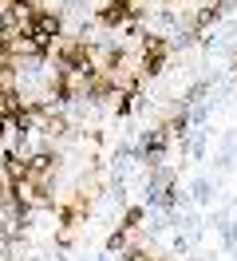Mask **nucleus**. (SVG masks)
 <instances>
[{
  "label": "nucleus",
  "instance_id": "obj_1",
  "mask_svg": "<svg viewBox=\"0 0 237 261\" xmlns=\"http://www.w3.org/2000/svg\"><path fill=\"white\" fill-rule=\"evenodd\" d=\"M28 36L32 44H36V51L40 56H51V48H56V40L63 36V12H56V8H36L28 20Z\"/></svg>",
  "mask_w": 237,
  "mask_h": 261
},
{
  "label": "nucleus",
  "instance_id": "obj_2",
  "mask_svg": "<svg viewBox=\"0 0 237 261\" xmlns=\"http://www.w3.org/2000/svg\"><path fill=\"white\" fill-rule=\"evenodd\" d=\"M166 60H170V44L166 36H142V56H139V75L142 80H154L166 71Z\"/></svg>",
  "mask_w": 237,
  "mask_h": 261
},
{
  "label": "nucleus",
  "instance_id": "obj_3",
  "mask_svg": "<svg viewBox=\"0 0 237 261\" xmlns=\"http://www.w3.org/2000/svg\"><path fill=\"white\" fill-rule=\"evenodd\" d=\"M205 226L218 229V242H221V253H229L237 245V218L229 210H214L209 218H205Z\"/></svg>",
  "mask_w": 237,
  "mask_h": 261
},
{
  "label": "nucleus",
  "instance_id": "obj_4",
  "mask_svg": "<svg viewBox=\"0 0 237 261\" xmlns=\"http://www.w3.org/2000/svg\"><path fill=\"white\" fill-rule=\"evenodd\" d=\"M221 24V12H218V4H202V8H194L186 20H182V28H190V32H198V36H205V32H214Z\"/></svg>",
  "mask_w": 237,
  "mask_h": 261
},
{
  "label": "nucleus",
  "instance_id": "obj_5",
  "mask_svg": "<svg viewBox=\"0 0 237 261\" xmlns=\"http://www.w3.org/2000/svg\"><path fill=\"white\" fill-rule=\"evenodd\" d=\"M87 214H91V198H87V194H75L71 202L56 206V218H60V226H79Z\"/></svg>",
  "mask_w": 237,
  "mask_h": 261
},
{
  "label": "nucleus",
  "instance_id": "obj_6",
  "mask_svg": "<svg viewBox=\"0 0 237 261\" xmlns=\"http://www.w3.org/2000/svg\"><path fill=\"white\" fill-rule=\"evenodd\" d=\"M209 135H214L209 127H194L186 143H178L182 159H194V163H202V159H205V150H209Z\"/></svg>",
  "mask_w": 237,
  "mask_h": 261
},
{
  "label": "nucleus",
  "instance_id": "obj_7",
  "mask_svg": "<svg viewBox=\"0 0 237 261\" xmlns=\"http://www.w3.org/2000/svg\"><path fill=\"white\" fill-rule=\"evenodd\" d=\"M214 194H218V182L209 178V174H198V178L190 182V198H194V206L202 210V206H209L214 202Z\"/></svg>",
  "mask_w": 237,
  "mask_h": 261
},
{
  "label": "nucleus",
  "instance_id": "obj_8",
  "mask_svg": "<svg viewBox=\"0 0 237 261\" xmlns=\"http://www.w3.org/2000/svg\"><path fill=\"white\" fill-rule=\"evenodd\" d=\"M198 242H202V238H194V233H178V229H174V238H170V249L178 253V257H190V253L198 249Z\"/></svg>",
  "mask_w": 237,
  "mask_h": 261
},
{
  "label": "nucleus",
  "instance_id": "obj_9",
  "mask_svg": "<svg viewBox=\"0 0 237 261\" xmlns=\"http://www.w3.org/2000/svg\"><path fill=\"white\" fill-rule=\"evenodd\" d=\"M198 40H202L198 32H190V28H178V32H174L166 44H170V51H186V48H194Z\"/></svg>",
  "mask_w": 237,
  "mask_h": 261
},
{
  "label": "nucleus",
  "instance_id": "obj_10",
  "mask_svg": "<svg viewBox=\"0 0 237 261\" xmlns=\"http://www.w3.org/2000/svg\"><path fill=\"white\" fill-rule=\"evenodd\" d=\"M142 222H146V206H126V214H123V229L126 233H139Z\"/></svg>",
  "mask_w": 237,
  "mask_h": 261
},
{
  "label": "nucleus",
  "instance_id": "obj_11",
  "mask_svg": "<svg viewBox=\"0 0 237 261\" xmlns=\"http://www.w3.org/2000/svg\"><path fill=\"white\" fill-rule=\"evenodd\" d=\"M126 245H130V233H126L123 226H119V229H111V233H107V253H123Z\"/></svg>",
  "mask_w": 237,
  "mask_h": 261
},
{
  "label": "nucleus",
  "instance_id": "obj_12",
  "mask_svg": "<svg viewBox=\"0 0 237 261\" xmlns=\"http://www.w3.org/2000/svg\"><path fill=\"white\" fill-rule=\"evenodd\" d=\"M56 245H60V249H71V245H75V226H56Z\"/></svg>",
  "mask_w": 237,
  "mask_h": 261
},
{
  "label": "nucleus",
  "instance_id": "obj_13",
  "mask_svg": "<svg viewBox=\"0 0 237 261\" xmlns=\"http://www.w3.org/2000/svg\"><path fill=\"white\" fill-rule=\"evenodd\" d=\"M218 36L225 40V44H233V40H237V16H233V20H225V24L218 28Z\"/></svg>",
  "mask_w": 237,
  "mask_h": 261
},
{
  "label": "nucleus",
  "instance_id": "obj_14",
  "mask_svg": "<svg viewBox=\"0 0 237 261\" xmlns=\"http://www.w3.org/2000/svg\"><path fill=\"white\" fill-rule=\"evenodd\" d=\"M225 257H229V261H237V245H233V249H229V253H225Z\"/></svg>",
  "mask_w": 237,
  "mask_h": 261
},
{
  "label": "nucleus",
  "instance_id": "obj_15",
  "mask_svg": "<svg viewBox=\"0 0 237 261\" xmlns=\"http://www.w3.org/2000/svg\"><path fill=\"white\" fill-rule=\"evenodd\" d=\"M95 261H111V253H107V249H103V257H95Z\"/></svg>",
  "mask_w": 237,
  "mask_h": 261
},
{
  "label": "nucleus",
  "instance_id": "obj_16",
  "mask_svg": "<svg viewBox=\"0 0 237 261\" xmlns=\"http://www.w3.org/2000/svg\"><path fill=\"white\" fill-rule=\"evenodd\" d=\"M233 210H237V194H233Z\"/></svg>",
  "mask_w": 237,
  "mask_h": 261
},
{
  "label": "nucleus",
  "instance_id": "obj_17",
  "mask_svg": "<svg viewBox=\"0 0 237 261\" xmlns=\"http://www.w3.org/2000/svg\"><path fill=\"white\" fill-rule=\"evenodd\" d=\"M154 261H166V257H154Z\"/></svg>",
  "mask_w": 237,
  "mask_h": 261
},
{
  "label": "nucleus",
  "instance_id": "obj_18",
  "mask_svg": "<svg viewBox=\"0 0 237 261\" xmlns=\"http://www.w3.org/2000/svg\"><path fill=\"white\" fill-rule=\"evenodd\" d=\"M56 261H63V257H56Z\"/></svg>",
  "mask_w": 237,
  "mask_h": 261
},
{
  "label": "nucleus",
  "instance_id": "obj_19",
  "mask_svg": "<svg viewBox=\"0 0 237 261\" xmlns=\"http://www.w3.org/2000/svg\"><path fill=\"white\" fill-rule=\"evenodd\" d=\"M233 99H237V91H233Z\"/></svg>",
  "mask_w": 237,
  "mask_h": 261
},
{
  "label": "nucleus",
  "instance_id": "obj_20",
  "mask_svg": "<svg viewBox=\"0 0 237 261\" xmlns=\"http://www.w3.org/2000/svg\"><path fill=\"white\" fill-rule=\"evenodd\" d=\"M225 261H229V257H225Z\"/></svg>",
  "mask_w": 237,
  "mask_h": 261
}]
</instances>
